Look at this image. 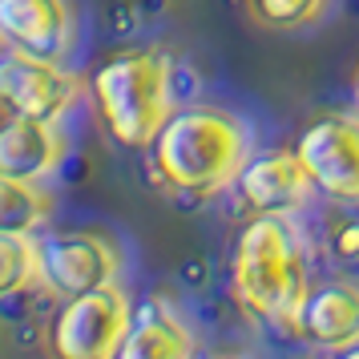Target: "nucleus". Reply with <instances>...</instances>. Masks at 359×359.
<instances>
[{
  "label": "nucleus",
  "instance_id": "nucleus-1",
  "mask_svg": "<svg viewBox=\"0 0 359 359\" xmlns=\"http://www.w3.org/2000/svg\"><path fill=\"white\" fill-rule=\"evenodd\" d=\"M250 126L222 105H186L174 109L162 133L149 146L154 178L170 194L206 202L230 190L246 170L250 154Z\"/></svg>",
  "mask_w": 359,
  "mask_h": 359
},
{
  "label": "nucleus",
  "instance_id": "nucleus-2",
  "mask_svg": "<svg viewBox=\"0 0 359 359\" xmlns=\"http://www.w3.org/2000/svg\"><path fill=\"white\" fill-rule=\"evenodd\" d=\"M311 291L307 238L294 218L255 214L230 250V294L234 303L266 327L294 331L299 307Z\"/></svg>",
  "mask_w": 359,
  "mask_h": 359
},
{
  "label": "nucleus",
  "instance_id": "nucleus-3",
  "mask_svg": "<svg viewBox=\"0 0 359 359\" xmlns=\"http://www.w3.org/2000/svg\"><path fill=\"white\" fill-rule=\"evenodd\" d=\"M101 130L126 149H149L174 114L170 57L162 49H121L89 77Z\"/></svg>",
  "mask_w": 359,
  "mask_h": 359
},
{
  "label": "nucleus",
  "instance_id": "nucleus-4",
  "mask_svg": "<svg viewBox=\"0 0 359 359\" xmlns=\"http://www.w3.org/2000/svg\"><path fill=\"white\" fill-rule=\"evenodd\" d=\"M133 323L130 291L114 283L89 294L61 299L45 327L49 359H114Z\"/></svg>",
  "mask_w": 359,
  "mask_h": 359
},
{
  "label": "nucleus",
  "instance_id": "nucleus-5",
  "mask_svg": "<svg viewBox=\"0 0 359 359\" xmlns=\"http://www.w3.org/2000/svg\"><path fill=\"white\" fill-rule=\"evenodd\" d=\"M81 73L65 69L61 61L33 57L20 49L0 53V114L36 117V121H61L85 97Z\"/></svg>",
  "mask_w": 359,
  "mask_h": 359
},
{
  "label": "nucleus",
  "instance_id": "nucleus-6",
  "mask_svg": "<svg viewBox=\"0 0 359 359\" xmlns=\"http://www.w3.org/2000/svg\"><path fill=\"white\" fill-rule=\"evenodd\" d=\"M126 255L101 230H61L41 238V287L73 299L121 283Z\"/></svg>",
  "mask_w": 359,
  "mask_h": 359
},
{
  "label": "nucleus",
  "instance_id": "nucleus-7",
  "mask_svg": "<svg viewBox=\"0 0 359 359\" xmlns=\"http://www.w3.org/2000/svg\"><path fill=\"white\" fill-rule=\"evenodd\" d=\"M294 154L307 165L319 194L343 206H359V114H319L303 126Z\"/></svg>",
  "mask_w": 359,
  "mask_h": 359
},
{
  "label": "nucleus",
  "instance_id": "nucleus-8",
  "mask_svg": "<svg viewBox=\"0 0 359 359\" xmlns=\"http://www.w3.org/2000/svg\"><path fill=\"white\" fill-rule=\"evenodd\" d=\"M243 210L255 214H271V218H294L315 194L307 165L299 162L294 149H262L255 154L246 170L234 182Z\"/></svg>",
  "mask_w": 359,
  "mask_h": 359
},
{
  "label": "nucleus",
  "instance_id": "nucleus-9",
  "mask_svg": "<svg viewBox=\"0 0 359 359\" xmlns=\"http://www.w3.org/2000/svg\"><path fill=\"white\" fill-rule=\"evenodd\" d=\"M77 13L69 0H0V41L4 49L61 61L73 49Z\"/></svg>",
  "mask_w": 359,
  "mask_h": 359
},
{
  "label": "nucleus",
  "instance_id": "nucleus-10",
  "mask_svg": "<svg viewBox=\"0 0 359 359\" xmlns=\"http://www.w3.org/2000/svg\"><path fill=\"white\" fill-rule=\"evenodd\" d=\"M294 331L319 347V351H331L339 355L347 347L359 343V283L351 278H327V283H315L299 307V323Z\"/></svg>",
  "mask_w": 359,
  "mask_h": 359
},
{
  "label": "nucleus",
  "instance_id": "nucleus-11",
  "mask_svg": "<svg viewBox=\"0 0 359 359\" xmlns=\"http://www.w3.org/2000/svg\"><path fill=\"white\" fill-rule=\"evenodd\" d=\"M65 133L57 130V121L0 114V178L45 186V178L65 162Z\"/></svg>",
  "mask_w": 359,
  "mask_h": 359
},
{
  "label": "nucleus",
  "instance_id": "nucleus-12",
  "mask_svg": "<svg viewBox=\"0 0 359 359\" xmlns=\"http://www.w3.org/2000/svg\"><path fill=\"white\" fill-rule=\"evenodd\" d=\"M114 359H194V331L170 299H146Z\"/></svg>",
  "mask_w": 359,
  "mask_h": 359
},
{
  "label": "nucleus",
  "instance_id": "nucleus-13",
  "mask_svg": "<svg viewBox=\"0 0 359 359\" xmlns=\"http://www.w3.org/2000/svg\"><path fill=\"white\" fill-rule=\"evenodd\" d=\"M53 190L36 182L0 178V234H36L53 218Z\"/></svg>",
  "mask_w": 359,
  "mask_h": 359
},
{
  "label": "nucleus",
  "instance_id": "nucleus-14",
  "mask_svg": "<svg viewBox=\"0 0 359 359\" xmlns=\"http://www.w3.org/2000/svg\"><path fill=\"white\" fill-rule=\"evenodd\" d=\"M246 17L266 33H307L331 13L335 0H243Z\"/></svg>",
  "mask_w": 359,
  "mask_h": 359
},
{
  "label": "nucleus",
  "instance_id": "nucleus-15",
  "mask_svg": "<svg viewBox=\"0 0 359 359\" xmlns=\"http://www.w3.org/2000/svg\"><path fill=\"white\" fill-rule=\"evenodd\" d=\"M41 287V238L0 234V299Z\"/></svg>",
  "mask_w": 359,
  "mask_h": 359
},
{
  "label": "nucleus",
  "instance_id": "nucleus-16",
  "mask_svg": "<svg viewBox=\"0 0 359 359\" xmlns=\"http://www.w3.org/2000/svg\"><path fill=\"white\" fill-rule=\"evenodd\" d=\"M335 250H339V259L359 266V222H343L339 234H335Z\"/></svg>",
  "mask_w": 359,
  "mask_h": 359
},
{
  "label": "nucleus",
  "instance_id": "nucleus-17",
  "mask_svg": "<svg viewBox=\"0 0 359 359\" xmlns=\"http://www.w3.org/2000/svg\"><path fill=\"white\" fill-rule=\"evenodd\" d=\"M335 359H359V343H355V347H347V351H339Z\"/></svg>",
  "mask_w": 359,
  "mask_h": 359
},
{
  "label": "nucleus",
  "instance_id": "nucleus-18",
  "mask_svg": "<svg viewBox=\"0 0 359 359\" xmlns=\"http://www.w3.org/2000/svg\"><path fill=\"white\" fill-rule=\"evenodd\" d=\"M218 359H246V355H218Z\"/></svg>",
  "mask_w": 359,
  "mask_h": 359
},
{
  "label": "nucleus",
  "instance_id": "nucleus-19",
  "mask_svg": "<svg viewBox=\"0 0 359 359\" xmlns=\"http://www.w3.org/2000/svg\"><path fill=\"white\" fill-rule=\"evenodd\" d=\"M355 97H359V77H355Z\"/></svg>",
  "mask_w": 359,
  "mask_h": 359
},
{
  "label": "nucleus",
  "instance_id": "nucleus-20",
  "mask_svg": "<svg viewBox=\"0 0 359 359\" xmlns=\"http://www.w3.org/2000/svg\"><path fill=\"white\" fill-rule=\"evenodd\" d=\"M0 53H4V41H0Z\"/></svg>",
  "mask_w": 359,
  "mask_h": 359
}]
</instances>
